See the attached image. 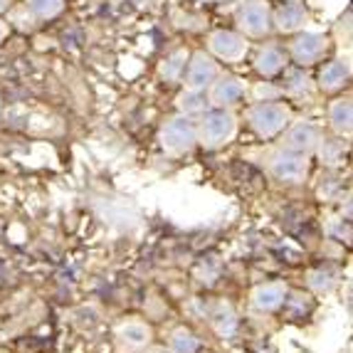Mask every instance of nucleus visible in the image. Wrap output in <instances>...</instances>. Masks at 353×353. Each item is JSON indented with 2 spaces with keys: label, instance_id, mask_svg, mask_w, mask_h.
I'll use <instances>...</instances> for the list:
<instances>
[{
  "label": "nucleus",
  "instance_id": "f257e3e1",
  "mask_svg": "<svg viewBox=\"0 0 353 353\" xmlns=\"http://www.w3.org/2000/svg\"><path fill=\"white\" fill-rule=\"evenodd\" d=\"M245 119H248V126L257 139L270 141V139H277V136L284 134V129L294 121V114H292V106L287 101L272 99L250 104Z\"/></svg>",
  "mask_w": 353,
  "mask_h": 353
},
{
  "label": "nucleus",
  "instance_id": "f03ea898",
  "mask_svg": "<svg viewBox=\"0 0 353 353\" xmlns=\"http://www.w3.org/2000/svg\"><path fill=\"white\" fill-rule=\"evenodd\" d=\"M195 129H198V143L203 148L218 151L235 141L240 131V119L232 114V109H205L195 121Z\"/></svg>",
  "mask_w": 353,
  "mask_h": 353
},
{
  "label": "nucleus",
  "instance_id": "7ed1b4c3",
  "mask_svg": "<svg viewBox=\"0 0 353 353\" xmlns=\"http://www.w3.org/2000/svg\"><path fill=\"white\" fill-rule=\"evenodd\" d=\"M287 54L299 70L314 67V65H319V62L329 59L331 37L324 35V32H316V30H301V32H296V35L292 37Z\"/></svg>",
  "mask_w": 353,
  "mask_h": 353
},
{
  "label": "nucleus",
  "instance_id": "20e7f679",
  "mask_svg": "<svg viewBox=\"0 0 353 353\" xmlns=\"http://www.w3.org/2000/svg\"><path fill=\"white\" fill-rule=\"evenodd\" d=\"M159 141L168 156H185L198 146V129H195V121L190 117H176L165 119L163 126L159 131Z\"/></svg>",
  "mask_w": 353,
  "mask_h": 353
},
{
  "label": "nucleus",
  "instance_id": "39448f33",
  "mask_svg": "<svg viewBox=\"0 0 353 353\" xmlns=\"http://www.w3.org/2000/svg\"><path fill=\"white\" fill-rule=\"evenodd\" d=\"M235 23H237V32H242L245 37H254V40L267 37L272 32L270 0H245L237 8Z\"/></svg>",
  "mask_w": 353,
  "mask_h": 353
},
{
  "label": "nucleus",
  "instance_id": "423d86ee",
  "mask_svg": "<svg viewBox=\"0 0 353 353\" xmlns=\"http://www.w3.org/2000/svg\"><path fill=\"white\" fill-rule=\"evenodd\" d=\"M250 42L237 30H215L208 37V54L212 59H220L225 65H237L248 57Z\"/></svg>",
  "mask_w": 353,
  "mask_h": 353
},
{
  "label": "nucleus",
  "instance_id": "0eeeda50",
  "mask_svg": "<svg viewBox=\"0 0 353 353\" xmlns=\"http://www.w3.org/2000/svg\"><path fill=\"white\" fill-rule=\"evenodd\" d=\"M270 173L274 181L287 183V185H299L309 176V156L294 151H277L270 159Z\"/></svg>",
  "mask_w": 353,
  "mask_h": 353
},
{
  "label": "nucleus",
  "instance_id": "6e6552de",
  "mask_svg": "<svg viewBox=\"0 0 353 353\" xmlns=\"http://www.w3.org/2000/svg\"><path fill=\"white\" fill-rule=\"evenodd\" d=\"M245 94H248V87L235 74H218L205 89L208 106L212 109H235L237 104L245 101Z\"/></svg>",
  "mask_w": 353,
  "mask_h": 353
},
{
  "label": "nucleus",
  "instance_id": "1a4fd4ad",
  "mask_svg": "<svg viewBox=\"0 0 353 353\" xmlns=\"http://www.w3.org/2000/svg\"><path fill=\"white\" fill-rule=\"evenodd\" d=\"M218 74H220V67L210 54L193 52L188 57L185 72H183V87L188 89V92H205Z\"/></svg>",
  "mask_w": 353,
  "mask_h": 353
},
{
  "label": "nucleus",
  "instance_id": "9d476101",
  "mask_svg": "<svg viewBox=\"0 0 353 353\" xmlns=\"http://www.w3.org/2000/svg\"><path fill=\"white\" fill-rule=\"evenodd\" d=\"M309 20L312 15L299 0H282L277 8H272V30H277L282 35H296L306 30Z\"/></svg>",
  "mask_w": 353,
  "mask_h": 353
},
{
  "label": "nucleus",
  "instance_id": "9b49d317",
  "mask_svg": "<svg viewBox=\"0 0 353 353\" xmlns=\"http://www.w3.org/2000/svg\"><path fill=\"white\" fill-rule=\"evenodd\" d=\"M284 148L294 153H304V156H312L316 153L319 143H321V129H319L314 121H292V124L284 129Z\"/></svg>",
  "mask_w": 353,
  "mask_h": 353
},
{
  "label": "nucleus",
  "instance_id": "f8f14e48",
  "mask_svg": "<svg viewBox=\"0 0 353 353\" xmlns=\"http://www.w3.org/2000/svg\"><path fill=\"white\" fill-rule=\"evenodd\" d=\"M348 82H351V62H348V57L324 59V65H321L316 77V87L324 94H341L343 89L348 87Z\"/></svg>",
  "mask_w": 353,
  "mask_h": 353
},
{
  "label": "nucleus",
  "instance_id": "ddd939ff",
  "mask_svg": "<svg viewBox=\"0 0 353 353\" xmlns=\"http://www.w3.org/2000/svg\"><path fill=\"white\" fill-rule=\"evenodd\" d=\"M117 343L124 348L126 353H139L143 348H148L153 343V329L146 321H139V319H129V321H121L117 326Z\"/></svg>",
  "mask_w": 353,
  "mask_h": 353
},
{
  "label": "nucleus",
  "instance_id": "4468645a",
  "mask_svg": "<svg viewBox=\"0 0 353 353\" xmlns=\"http://www.w3.org/2000/svg\"><path fill=\"white\" fill-rule=\"evenodd\" d=\"M289 65V54L282 45H274V42H267L257 50L254 54V72H257L262 79H274L279 77Z\"/></svg>",
  "mask_w": 353,
  "mask_h": 353
},
{
  "label": "nucleus",
  "instance_id": "2eb2a0df",
  "mask_svg": "<svg viewBox=\"0 0 353 353\" xmlns=\"http://www.w3.org/2000/svg\"><path fill=\"white\" fill-rule=\"evenodd\" d=\"M287 296H289V289L284 282L259 284L252 292V306L262 314H274L287 306Z\"/></svg>",
  "mask_w": 353,
  "mask_h": 353
},
{
  "label": "nucleus",
  "instance_id": "dca6fc26",
  "mask_svg": "<svg viewBox=\"0 0 353 353\" xmlns=\"http://www.w3.org/2000/svg\"><path fill=\"white\" fill-rule=\"evenodd\" d=\"M326 117H329V126L339 139H351L353 134V104L351 97H336L334 101L326 109Z\"/></svg>",
  "mask_w": 353,
  "mask_h": 353
},
{
  "label": "nucleus",
  "instance_id": "f3484780",
  "mask_svg": "<svg viewBox=\"0 0 353 353\" xmlns=\"http://www.w3.org/2000/svg\"><path fill=\"white\" fill-rule=\"evenodd\" d=\"M190 52L185 48H178L173 52H168L159 65V77L165 84H178L183 82V72H185V65H188Z\"/></svg>",
  "mask_w": 353,
  "mask_h": 353
},
{
  "label": "nucleus",
  "instance_id": "a211bd4d",
  "mask_svg": "<svg viewBox=\"0 0 353 353\" xmlns=\"http://www.w3.org/2000/svg\"><path fill=\"white\" fill-rule=\"evenodd\" d=\"M178 109H181L183 117H201L203 112L208 109V99H205V92H183L178 97Z\"/></svg>",
  "mask_w": 353,
  "mask_h": 353
},
{
  "label": "nucleus",
  "instance_id": "6ab92c4d",
  "mask_svg": "<svg viewBox=\"0 0 353 353\" xmlns=\"http://www.w3.org/2000/svg\"><path fill=\"white\" fill-rule=\"evenodd\" d=\"M25 6L35 20H52L65 10V0H28Z\"/></svg>",
  "mask_w": 353,
  "mask_h": 353
},
{
  "label": "nucleus",
  "instance_id": "aec40b11",
  "mask_svg": "<svg viewBox=\"0 0 353 353\" xmlns=\"http://www.w3.org/2000/svg\"><path fill=\"white\" fill-rule=\"evenodd\" d=\"M171 346L173 353H201L203 343L190 329H176L171 334Z\"/></svg>",
  "mask_w": 353,
  "mask_h": 353
},
{
  "label": "nucleus",
  "instance_id": "412c9836",
  "mask_svg": "<svg viewBox=\"0 0 353 353\" xmlns=\"http://www.w3.org/2000/svg\"><path fill=\"white\" fill-rule=\"evenodd\" d=\"M212 326H215V331L220 336H232L240 324H237V316L232 314L230 306H220L218 312H215V316H212Z\"/></svg>",
  "mask_w": 353,
  "mask_h": 353
},
{
  "label": "nucleus",
  "instance_id": "4be33fe9",
  "mask_svg": "<svg viewBox=\"0 0 353 353\" xmlns=\"http://www.w3.org/2000/svg\"><path fill=\"white\" fill-rule=\"evenodd\" d=\"M316 151L321 153V159H324L326 163H341L343 156H346V153H343V141H329V139H321Z\"/></svg>",
  "mask_w": 353,
  "mask_h": 353
},
{
  "label": "nucleus",
  "instance_id": "5701e85b",
  "mask_svg": "<svg viewBox=\"0 0 353 353\" xmlns=\"http://www.w3.org/2000/svg\"><path fill=\"white\" fill-rule=\"evenodd\" d=\"M284 74L289 77V82L284 84V92H289V94H301V92L309 89V79H306V74H301L299 70H294V72L284 70Z\"/></svg>",
  "mask_w": 353,
  "mask_h": 353
},
{
  "label": "nucleus",
  "instance_id": "b1692460",
  "mask_svg": "<svg viewBox=\"0 0 353 353\" xmlns=\"http://www.w3.org/2000/svg\"><path fill=\"white\" fill-rule=\"evenodd\" d=\"M8 30H10V25H8L6 20L0 18V42H3V40L8 37Z\"/></svg>",
  "mask_w": 353,
  "mask_h": 353
},
{
  "label": "nucleus",
  "instance_id": "393cba45",
  "mask_svg": "<svg viewBox=\"0 0 353 353\" xmlns=\"http://www.w3.org/2000/svg\"><path fill=\"white\" fill-rule=\"evenodd\" d=\"M12 8V0H0V12H8Z\"/></svg>",
  "mask_w": 353,
  "mask_h": 353
},
{
  "label": "nucleus",
  "instance_id": "a878e982",
  "mask_svg": "<svg viewBox=\"0 0 353 353\" xmlns=\"http://www.w3.org/2000/svg\"><path fill=\"white\" fill-rule=\"evenodd\" d=\"M201 3H223V0H201Z\"/></svg>",
  "mask_w": 353,
  "mask_h": 353
},
{
  "label": "nucleus",
  "instance_id": "bb28decb",
  "mask_svg": "<svg viewBox=\"0 0 353 353\" xmlns=\"http://www.w3.org/2000/svg\"><path fill=\"white\" fill-rule=\"evenodd\" d=\"M156 353H173V351H156Z\"/></svg>",
  "mask_w": 353,
  "mask_h": 353
},
{
  "label": "nucleus",
  "instance_id": "cd10ccee",
  "mask_svg": "<svg viewBox=\"0 0 353 353\" xmlns=\"http://www.w3.org/2000/svg\"><path fill=\"white\" fill-rule=\"evenodd\" d=\"M0 114H3V101H0Z\"/></svg>",
  "mask_w": 353,
  "mask_h": 353
},
{
  "label": "nucleus",
  "instance_id": "c85d7f7f",
  "mask_svg": "<svg viewBox=\"0 0 353 353\" xmlns=\"http://www.w3.org/2000/svg\"><path fill=\"white\" fill-rule=\"evenodd\" d=\"M299 3H304V0H299Z\"/></svg>",
  "mask_w": 353,
  "mask_h": 353
}]
</instances>
